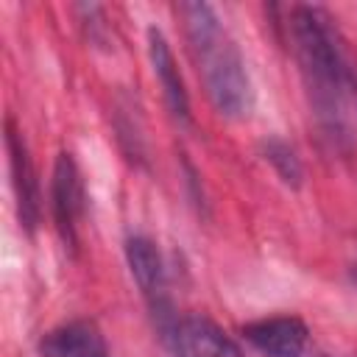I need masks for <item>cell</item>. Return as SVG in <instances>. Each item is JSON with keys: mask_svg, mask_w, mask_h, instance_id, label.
Returning a JSON list of instances; mask_svg holds the SVG:
<instances>
[{"mask_svg": "<svg viewBox=\"0 0 357 357\" xmlns=\"http://www.w3.org/2000/svg\"><path fill=\"white\" fill-rule=\"evenodd\" d=\"M126 259H128V268H131L137 287L148 298L151 310L159 315L162 332H165L176 318L167 312V276H165V262H162L156 243L142 237V234L128 237L126 240Z\"/></svg>", "mask_w": 357, "mask_h": 357, "instance_id": "cell-4", "label": "cell"}, {"mask_svg": "<svg viewBox=\"0 0 357 357\" xmlns=\"http://www.w3.org/2000/svg\"><path fill=\"white\" fill-rule=\"evenodd\" d=\"M148 53H151L153 75L162 86V95H165V103H167L173 120L178 126H190V95H187L181 73L176 67L173 50L167 45V39L162 36V31H156V28L148 31Z\"/></svg>", "mask_w": 357, "mask_h": 357, "instance_id": "cell-7", "label": "cell"}, {"mask_svg": "<svg viewBox=\"0 0 357 357\" xmlns=\"http://www.w3.org/2000/svg\"><path fill=\"white\" fill-rule=\"evenodd\" d=\"M245 340L265 357H301L310 340V329L296 315H273L254 321L243 329Z\"/></svg>", "mask_w": 357, "mask_h": 357, "instance_id": "cell-6", "label": "cell"}, {"mask_svg": "<svg viewBox=\"0 0 357 357\" xmlns=\"http://www.w3.org/2000/svg\"><path fill=\"white\" fill-rule=\"evenodd\" d=\"M165 337L176 357H245L240 346L204 315L176 318L165 329Z\"/></svg>", "mask_w": 357, "mask_h": 357, "instance_id": "cell-3", "label": "cell"}, {"mask_svg": "<svg viewBox=\"0 0 357 357\" xmlns=\"http://www.w3.org/2000/svg\"><path fill=\"white\" fill-rule=\"evenodd\" d=\"M176 11L184 22V36L212 106L223 117H248L254 109L251 78L243 53L223 28L218 11L209 3H178Z\"/></svg>", "mask_w": 357, "mask_h": 357, "instance_id": "cell-2", "label": "cell"}, {"mask_svg": "<svg viewBox=\"0 0 357 357\" xmlns=\"http://www.w3.org/2000/svg\"><path fill=\"white\" fill-rule=\"evenodd\" d=\"M6 148L11 156V181H14V192H17L20 220L28 231H33L39 223V181H36L28 148H25V142H22V137L11 120L6 126Z\"/></svg>", "mask_w": 357, "mask_h": 357, "instance_id": "cell-8", "label": "cell"}, {"mask_svg": "<svg viewBox=\"0 0 357 357\" xmlns=\"http://www.w3.org/2000/svg\"><path fill=\"white\" fill-rule=\"evenodd\" d=\"M262 156L265 162L276 170V176L287 184V187H298L301 178H304V167H301V159L298 153L279 137H271L262 142Z\"/></svg>", "mask_w": 357, "mask_h": 357, "instance_id": "cell-10", "label": "cell"}, {"mask_svg": "<svg viewBox=\"0 0 357 357\" xmlns=\"http://www.w3.org/2000/svg\"><path fill=\"white\" fill-rule=\"evenodd\" d=\"M42 357H109V346L92 321H67L39 340Z\"/></svg>", "mask_w": 357, "mask_h": 357, "instance_id": "cell-9", "label": "cell"}, {"mask_svg": "<svg viewBox=\"0 0 357 357\" xmlns=\"http://www.w3.org/2000/svg\"><path fill=\"white\" fill-rule=\"evenodd\" d=\"M50 209L56 229L67 245L78 243V223L84 215V181L75 159L70 153H59L53 178H50Z\"/></svg>", "mask_w": 357, "mask_h": 357, "instance_id": "cell-5", "label": "cell"}, {"mask_svg": "<svg viewBox=\"0 0 357 357\" xmlns=\"http://www.w3.org/2000/svg\"><path fill=\"white\" fill-rule=\"evenodd\" d=\"M287 31L321 137L335 151H351L357 145V67L346 39L321 6H296Z\"/></svg>", "mask_w": 357, "mask_h": 357, "instance_id": "cell-1", "label": "cell"}]
</instances>
